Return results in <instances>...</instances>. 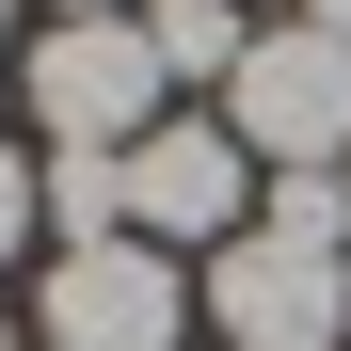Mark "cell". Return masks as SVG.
Masks as SVG:
<instances>
[{
	"mask_svg": "<svg viewBox=\"0 0 351 351\" xmlns=\"http://www.w3.org/2000/svg\"><path fill=\"white\" fill-rule=\"evenodd\" d=\"M0 351H16V319H0Z\"/></svg>",
	"mask_w": 351,
	"mask_h": 351,
	"instance_id": "4fadbf2b",
	"label": "cell"
},
{
	"mask_svg": "<svg viewBox=\"0 0 351 351\" xmlns=\"http://www.w3.org/2000/svg\"><path fill=\"white\" fill-rule=\"evenodd\" d=\"M32 192H48V223H64V256L80 240H128V160H112V144H48Z\"/></svg>",
	"mask_w": 351,
	"mask_h": 351,
	"instance_id": "52a82bcc",
	"label": "cell"
},
{
	"mask_svg": "<svg viewBox=\"0 0 351 351\" xmlns=\"http://www.w3.org/2000/svg\"><path fill=\"white\" fill-rule=\"evenodd\" d=\"M256 223H271V240L351 256V160H287V176H256Z\"/></svg>",
	"mask_w": 351,
	"mask_h": 351,
	"instance_id": "ba28073f",
	"label": "cell"
},
{
	"mask_svg": "<svg viewBox=\"0 0 351 351\" xmlns=\"http://www.w3.org/2000/svg\"><path fill=\"white\" fill-rule=\"evenodd\" d=\"M144 48H160V80H240V48H256V16L240 0H144Z\"/></svg>",
	"mask_w": 351,
	"mask_h": 351,
	"instance_id": "8992f818",
	"label": "cell"
},
{
	"mask_svg": "<svg viewBox=\"0 0 351 351\" xmlns=\"http://www.w3.org/2000/svg\"><path fill=\"white\" fill-rule=\"evenodd\" d=\"M223 128H240L256 176H287V160H351V48L304 32V16H271V32L240 48V80H223Z\"/></svg>",
	"mask_w": 351,
	"mask_h": 351,
	"instance_id": "3957f363",
	"label": "cell"
},
{
	"mask_svg": "<svg viewBox=\"0 0 351 351\" xmlns=\"http://www.w3.org/2000/svg\"><path fill=\"white\" fill-rule=\"evenodd\" d=\"M256 223V160H240V128L223 112H160V128L128 144V240H160V256H223Z\"/></svg>",
	"mask_w": 351,
	"mask_h": 351,
	"instance_id": "5b68a950",
	"label": "cell"
},
{
	"mask_svg": "<svg viewBox=\"0 0 351 351\" xmlns=\"http://www.w3.org/2000/svg\"><path fill=\"white\" fill-rule=\"evenodd\" d=\"M192 319H208L223 351H351V256L240 223V240L192 271Z\"/></svg>",
	"mask_w": 351,
	"mask_h": 351,
	"instance_id": "7a4b0ae2",
	"label": "cell"
},
{
	"mask_svg": "<svg viewBox=\"0 0 351 351\" xmlns=\"http://www.w3.org/2000/svg\"><path fill=\"white\" fill-rule=\"evenodd\" d=\"M287 16H304V32H335V48H351V0H287Z\"/></svg>",
	"mask_w": 351,
	"mask_h": 351,
	"instance_id": "30bf717a",
	"label": "cell"
},
{
	"mask_svg": "<svg viewBox=\"0 0 351 351\" xmlns=\"http://www.w3.org/2000/svg\"><path fill=\"white\" fill-rule=\"evenodd\" d=\"M0 96H16V80H0Z\"/></svg>",
	"mask_w": 351,
	"mask_h": 351,
	"instance_id": "5bb4252c",
	"label": "cell"
},
{
	"mask_svg": "<svg viewBox=\"0 0 351 351\" xmlns=\"http://www.w3.org/2000/svg\"><path fill=\"white\" fill-rule=\"evenodd\" d=\"M160 48H144V16H48L32 48H16V112H32V128L48 144H112V160H128L144 128H160Z\"/></svg>",
	"mask_w": 351,
	"mask_h": 351,
	"instance_id": "6da1fadb",
	"label": "cell"
},
{
	"mask_svg": "<svg viewBox=\"0 0 351 351\" xmlns=\"http://www.w3.org/2000/svg\"><path fill=\"white\" fill-rule=\"evenodd\" d=\"M32 223H48V192H32V144H0V271L32 256Z\"/></svg>",
	"mask_w": 351,
	"mask_h": 351,
	"instance_id": "9c48e42d",
	"label": "cell"
},
{
	"mask_svg": "<svg viewBox=\"0 0 351 351\" xmlns=\"http://www.w3.org/2000/svg\"><path fill=\"white\" fill-rule=\"evenodd\" d=\"M48 16H144V0H48Z\"/></svg>",
	"mask_w": 351,
	"mask_h": 351,
	"instance_id": "8fae6325",
	"label": "cell"
},
{
	"mask_svg": "<svg viewBox=\"0 0 351 351\" xmlns=\"http://www.w3.org/2000/svg\"><path fill=\"white\" fill-rule=\"evenodd\" d=\"M0 32H16V0H0Z\"/></svg>",
	"mask_w": 351,
	"mask_h": 351,
	"instance_id": "7c38bea8",
	"label": "cell"
},
{
	"mask_svg": "<svg viewBox=\"0 0 351 351\" xmlns=\"http://www.w3.org/2000/svg\"><path fill=\"white\" fill-rule=\"evenodd\" d=\"M32 335L48 351H176L192 335V271L160 240H80V256L32 271Z\"/></svg>",
	"mask_w": 351,
	"mask_h": 351,
	"instance_id": "277c9868",
	"label": "cell"
}]
</instances>
